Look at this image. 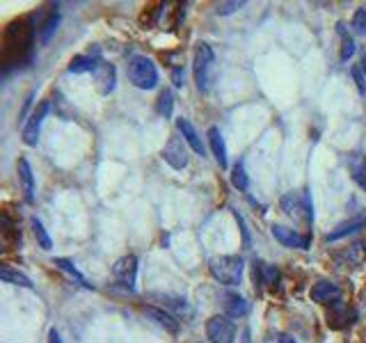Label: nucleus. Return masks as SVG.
Segmentation results:
<instances>
[{"instance_id":"obj_1","label":"nucleus","mask_w":366,"mask_h":343,"mask_svg":"<svg viewBox=\"0 0 366 343\" xmlns=\"http://www.w3.org/2000/svg\"><path fill=\"white\" fill-rule=\"evenodd\" d=\"M209 270L213 275L215 282L225 284V286H236L243 280V270H245V263H243L241 256H215L209 261Z\"/></svg>"},{"instance_id":"obj_2","label":"nucleus","mask_w":366,"mask_h":343,"mask_svg":"<svg viewBox=\"0 0 366 343\" xmlns=\"http://www.w3.org/2000/svg\"><path fill=\"white\" fill-rule=\"evenodd\" d=\"M192 71H195V83L199 92H209L215 78V55L209 44H197L195 60H192Z\"/></svg>"},{"instance_id":"obj_3","label":"nucleus","mask_w":366,"mask_h":343,"mask_svg":"<svg viewBox=\"0 0 366 343\" xmlns=\"http://www.w3.org/2000/svg\"><path fill=\"white\" fill-rule=\"evenodd\" d=\"M128 81L138 90H154L158 85L156 64L145 55H133L128 60Z\"/></svg>"},{"instance_id":"obj_4","label":"nucleus","mask_w":366,"mask_h":343,"mask_svg":"<svg viewBox=\"0 0 366 343\" xmlns=\"http://www.w3.org/2000/svg\"><path fill=\"white\" fill-rule=\"evenodd\" d=\"M282 211L289 218H305V222H314V204L309 195H300V192H286L282 197Z\"/></svg>"},{"instance_id":"obj_5","label":"nucleus","mask_w":366,"mask_h":343,"mask_svg":"<svg viewBox=\"0 0 366 343\" xmlns=\"http://www.w3.org/2000/svg\"><path fill=\"white\" fill-rule=\"evenodd\" d=\"M206 337L211 343H234L236 325L229 316H211L206 320Z\"/></svg>"},{"instance_id":"obj_6","label":"nucleus","mask_w":366,"mask_h":343,"mask_svg":"<svg viewBox=\"0 0 366 343\" xmlns=\"http://www.w3.org/2000/svg\"><path fill=\"white\" fill-rule=\"evenodd\" d=\"M163 160L167 163L172 169H185L188 167V152H185V140L179 135H170V140L163 147Z\"/></svg>"},{"instance_id":"obj_7","label":"nucleus","mask_w":366,"mask_h":343,"mask_svg":"<svg viewBox=\"0 0 366 343\" xmlns=\"http://www.w3.org/2000/svg\"><path fill=\"white\" fill-rule=\"evenodd\" d=\"M112 277L117 284L124 286L126 291H135V277H138V259L133 254H126L121 259L114 261L112 266Z\"/></svg>"},{"instance_id":"obj_8","label":"nucleus","mask_w":366,"mask_h":343,"mask_svg":"<svg viewBox=\"0 0 366 343\" xmlns=\"http://www.w3.org/2000/svg\"><path fill=\"white\" fill-rule=\"evenodd\" d=\"M48 110H51V103L48 101H41L37 108H34V112L30 114V119H28V124L23 126V142L28 147H34L39 140V131H41V124H44L46 114Z\"/></svg>"},{"instance_id":"obj_9","label":"nucleus","mask_w":366,"mask_h":343,"mask_svg":"<svg viewBox=\"0 0 366 343\" xmlns=\"http://www.w3.org/2000/svg\"><path fill=\"white\" fill-rule=\"evenodd\" d=\"M270 233L275 236V240L284 247H296V249H307L309 247V238L303 233H298L296 229H289L284 225H272Z\"/></svg>"},{"instance_id":"obj_10","label":"nucleus","mask_w":366,"mask_h":343,"mask_svg":"<svg viewBox=\"0 0 366 343\" xmlns=\"http://www.w3.org/2000/svg\"><path fill=\"white\" fill-rule=\"evenodd\" d=\"M176 131H179V135H181V138L185 140V145L192 149V152H195L197 156H204L206 147H204L202 138H199L197 128L190 124V119H185V117L176 119Z\"/></svg>"},{"instance_id":"obj_11","label":"nucleus","mask_w":366,"mask_h":343,"mask_svg":"<svg viewBox=\"0 0 366 343\" xmlns=\"http://www.w3.org/2000/svg\"><path fill=\"white\" fill-rule=\"evenodd\" d=\"M341 298V289L334 282L321 280L312 286V300L318 304H334Z\"/></svg>"},{"instance_id":"obj_12","label":"nucleus","mask_w":366,"mask_h":343,"mask_svg":"<svg viewBox=\"0 0 366 343\" xmlns=\"http://www.w3.org/2000/svg\"><path fill=\"white\" fill-rule=\"evenodd\" d=\"M94 81H96L99 94L108 96V94H110V92L114 90V85H117V71H114L112 64H108V62L101 60L99 69L94 71Z\"/></svg>"},{"instance_id":"obj_13","label":"nucleus","mask_w":366,"mask_h":343,"mask_svg":"<svg viewBox=\"0 0 366 343\" xmlns=\"http://www.w3.org/2000/svg\"><path fill=\"white\" fill-rule=\"evenodd\" d=\"M222 300H225V316L229 318H243L250 313V302L243 295H238V293H225L222 295Z\"/></svg>"},{"instance_id":"obj_14","label":"nucleus","mask_w":366,"mask_h":343,"mask_svg":"<svg viewBox=\"0 0 366 343\" xmlns=\"http://www.w3.org/2000/svg\"><path fill=\"white\" fill-rule=\"evenodd\" d=\"M209 145H211V152H213L215 163L220 165V169H227L229 167L227 145H225V138H222V133H220L218 126H211L209 128Z\"/></svg>"},{"instance_id":"obj_15","label":"nucleus","mask_w":366,"mask_h":343,"mask_svg":"<svg viewBox=\"0 0 366 343\" xmlns=\"http://www.w3.org/2000/svg\"><path fill=\"white\" fill-rule=\"evenodd\" d=\"M364 227H366V216H355V218L346 220V222H341L336 229H332V231L325 236V240L327 242H334V240H339V238H346L348 233L360 231V229H364Z\"/></svg>"},{"instance_id":"obj_16","label":"nucleus","mask_w":366,"mask_h":343,"mask_svg":"<svg viewBox=\"0 0 366 343\" xmlns=\"http://www.w3.org/2000/svg\"><path fill=\"white\" fill-rule=\"evenodd\" d=\"M145 313L149 318L154 320V323L158 325V327H163L165 332H172V334H176L179 332V320L172 316V313H167V311H163V309H156V306H145Z\"/></svg>"},{"instance_id":"obj_17","label":"nucleus","mask_w":366,"mask_h":343,"mask_svg":"<svg viewBox=\"0 0 366 343\" xmlns=\"http://www.w3.org/2000/svg\"><path fill=\"white\" fill-rule=\"evenodd\" d=\"M19 178H21V185H23L26 199L28 202H34V176L28 158H19Z\"/></svg>"},{"instance_id":"obj_18","label":"nucleus","mask_w":366,"mask_h":343,"mask_svg":"<svg viewBox=\"0 0 366 343\" xmlns=\"http://www.w3.org/2000/svg\"><path fill=\"white\" fill-rule=\"evenodd\" d=\"M99 64H101V60L94 55H76L69 62V71L71 74H88V71H96Z\"/></svg>"},{"instance_id":"obj_19","label":"nucleus","mask_w":366,"mask_h":343,"mask_svg":"<svg viewBox=\"0 0 366 343\" xmlns=\"http://www.w3.org/2000/svg\"><path fill=\"white\" fill-rule=\"evenodd\" d=\"M0 280L7 282V284L21 286V289H32L30 277L23 275V273H19V270H12L10 266H3V268H0Z\"/></svg>"},{"instance_id":"obj_20","label":"nucleus","mask_w":366,"mask_h":343,"mask_svg":"<svg viewBox=\"0 0 366 343\" xmlns=\"http://www.w3.org/2000/svg\"><path fill=\"white\" fill-rule=\"evenodd\" d=\"M57 25H60V14H57V10H55V12L48 14V19H46L44 23H41V28H39L41 44H48V41H51V37L57 32Z\"/></svg>"},{"instance_id":"obj_21","label":"nucleus","mask_w":366,"mask_h":343,"mask_svg":"<svg viewBox=\"0 0 366 343\" xmlns=\"http://www.w3.org/2000/svg\"><path fill=\"white\" fill-rule=\"evenodd\" d=\"M343 256H346V261L353 263V266H362V263L366 261V240L353 242V245L343 252Z\"/></svg>"},{"instance_id":"obj_22","label":"nucleus","mask_w":366,"mask_h":343,"mask_svg":"<svg viewBox=\"0 0 366 343\" xmlns=\"http://www.w3.org/2000/svg\"><path fill=\"white\" fill-rule=\"evenodd\" d=\"M339 34H341V62H348L350 57L355 55V39L350 37V34L346 32V28H343V23H339Z\"/></svg>"},{"instance_id":"obj_23","label":"nucleus","mask_w":366,"mask_h":343,"mask_svg":"<svg viewBox=\"0 0 366 343\" xmlns=\"http://www.w3.org/2000/svg\"><path fill=\"white\" fill-rule=\"evenodd\" d=\"M55 266L60 268V270H64V273H69L78 284H83L85 289H94V284H90L88 280H85V277H83L81 273H78V268H76L69 259H55Z\"/></svg>"},{"instance_id":"obj_24","label":"nucleus","mask_w":366,"mask_h":343,"mask_svg":"<svg viewBox=\"0 0 366 343\" xmlns=\"http://www.w3.org/2000/svg\"><path fill=\"white\" fill-rule=\"evenodd\" d=\"M172 108H174V94H172L170 90H163L161 94H158L156 110H158V114H163V117L167 119V117H172Z\"/></svg>"},{"instance_id":"obj_25","label":"nucleus","mask_w":366,"mask_h":343,"mask_svg":"<svg viewBox=\"0 0 366 343\" xmlns=\"http://www.w3.org/2000/svg\"><path fill=\"white\" fill-rule=\"evenodd\" d=\"M32 233H34V238H37V242H39V247H41V249H46V252H48V249L53 247L51 236H48V231L44 229V225H41L37 218L32 220Z\"/></svg>"},{"instance_id":"obj_26","label":"nucleus","mask_w":366,"mask_h":343,"mask_svg":"<svg viewBox=\"0 0 366 343\" xmlns=\"http://www.w3.org/2000/svg\"><path fill=\"white\" fill-rule=\"evenodd\" d=\"M232 183L236 185L238 190L245 192L247 190V174H245V167H243V163H236L234 169H232Z\"/></svg>"},{"instance_id":"obj_27","label":"nucleus","mask_w":366,"mask_h":343,"mask_svg":"<svg viewBox=\"0 0 366 343\" xmlns=\"http://www.w3.org/2000/svg\"><path fill=\"white\" fill-rule=\"evenodd\" d=\"M353 30L357 34H366V7H360L355 14H353Z\"/></svg>"},{"instance_id":"obj_28","label":"nucleus","mask_w":366,"mask_h":343,"mask_svg":"<svg viewBox=\"0 0 366 343\" xmlns=\"http://www.w3.org/2000/svg\"><path fill=\"white\" fill-rule=\"evenodd\" d=\"M261 275H263V284H275L279 280V273L275 266H268V263H261L259 266Z\"/></svg>"},{"instance_id":"obj_29","label":"nucleus","mask_w":366,"mask_h":343,"mask_svg":"<svg viewBox=\"0 0 366 343\" xmlns=\"http://www.w3.org/2000/svg\"><path fill=\"white\" fill-rule=\"evenodd\" d=\"M243 5H245L243 0H234V3H220L218 7H215V14H222V17H225V14H232L236 10H241Z\"/></svg>"},{"instance_id":"obj_30","label":"nucleus","mask_w":366,"mask_h":343,"mask_svg":"<svg viewBox=\"0 0 366 343\" xmlns=\"http://www.w3.org/2000/svg\"><path fill=\"white\" fill-rule=\"evenodd\" d=\"M263 343H296V339H293V337H289V334L275 332V334H270V337L265 339Z\"/></svg>"},{"instance_id":"obj_31","label":"nucleus","mask_w":366,"mask_h":343,"mask_svg":"<svg viewBox=\"0 0 366 343\" xmlns=\"http://www.w3.org/2000/svg\"><path fill=\"white\" fill-rule=\"evenodd\" d=\"M353 78H355V83H357V90L362 92V94H366V81H364V76H362V67H353Z\"/></svg>"},{"instance_id":"obj_32","label":"nucleus","mask_w":366,"mask_h":343,"mask_svg":"<svg viewBox=\"0 0 366 343\" xmlns=\"http://www.w3.org/2000/svg\"><path fill=\"white\" fill-rule=\"evenodd\" d=\"M355 178H357V183L362 185V188L366 190V156H364V160H362V165H360V169H357V174H355Z\"/></svg>"},{"instance_id":"obj_33","label":"nucleus","mask_w":366,"mask_h":343,"mask_svg":"<svg viewBox=\"0 0 366 343\" xmlns=\"http://www.w3.org/2000/svg\"><path fill=\"white\" fill-rule=\"evenodd\" d=\"M234 216H236V220H238V225H241V231H243V245L250 247V233H247V229H245V222H243V218L238 216V211H234Z\"/></svg>"},{"instance_id":"obj_34","label":"nucleus","mask_w":366,"mask_h":343,"mask_svg":"<svg viewBox=\"0 0 366 343\" xmlns=\"http://www.w3.org/2000/svg\"><path fill=\"white\" fill-rule=\"evenodd\" d=\"M172 81H174V87H183V81H185L183 69H174V71H172Z\"/></svg>"},{"instance_id":"obj_35","label":"nucleus","mask_w":366,"mask_h":343,"mask_svg":"<svg viewBox=\"0 0 366 343\" xmlns=\"http://www.w3.org/2000/svg\"><path fill=\"white\" fill-rule=\"evenodd\" d=\"M48 343H62V339H60V332H57L55 327H53L51 332H48Z\"/></svg>"}]
</instances>
